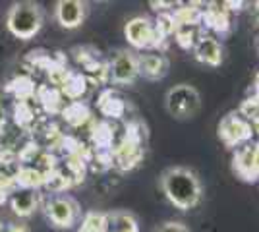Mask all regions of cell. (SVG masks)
Instances as JSON below:
<instances>
[{"instance_id":"obj_1","label":"cell","mask_w":259,"mask_h":232,"mask_svg":"<svg viewBox=\"0 0 259 232\" xmlns=\"http://www.w3.org/2000/svg\"><path fill=\"white\" fill-rule=\"evenodd\" d=\"M159 184L164 198L178 211H190L201 203L203 184L197 172L188 166H170L162 170Z\"/></svg>"},{"instance_id":"obj_2","label":"cell","mask_w":259,"mask_h":232,"mask_svg":"<svg viewBox=\"0 0 259 232\" xmlns=\"http://www.w3.org/2000/svg\"><path fill=\"white\" fill-rule=\"evenodd\" d=\"M6 27L18 39H31L43 27V10L35 2H20L14 4L6 16Z\"/></svg>"},{"instance_id":"obj_3","label":"cell","mask_w":259,"mask_h":232,"mask_svg":"<svg viewBox=\"0 0 259 232\" xmlns=\"http://www.w3.org/2000/svg\"><path fill=\"white\" fill-rule=\"evenodd\" d=\"M164 107L176 120H190L201 109V95L190 83H178L166 91Z\"/></svg>"},{"instance_id":"obj_4","label":"cell","mask_w":259,"mask_h":232,"mask_svg":"<svg viewBox=\"0 0 259 232\" xmlns=\"http://www.w3.org/2000/svg\"><path fill=\"white\" fill-rule=\"evenodd\" d=\"M47 219L56 228H72L79 221V205L68 196H54L45 203Z\"/></svg>"},{"instance_id":"obj_5","label":"cell","mask_w":259,"mask_h":232,"mask_svg":"<svg viewBox=\"0 0 259 232\" xmlns=\"http://www.w3.org/2000/svg\"><path fill=\"white\" fill-rule=\"evenodd\" d=\"M107 72L110 79L114 83H118V85H132V83H136V79L140 77V72H138V55L134 51H128V49H120L110 58Z\"/></svg>"},{"instance_id":"obj_6","label":"cell","mask_w":259,"mask_h":232,"mask_svg":"<svg viewBox=\"0 0 259 232\" xmlns=\"http://www.w3.org/2000/svg\"><path fill=\"white\" fill-rule=\"evenodd\" d=\"M124 35L134 49H155V47H159V41H161L155 22H151L145 16L132 18L124 27Z\"/></svg>"},{"instance_id":"obj_7","label":"cell","mask_w":259,"mask_h":232,"mask_svg":"<svg viewBox=\"0 0 259 232\" xmlns=\"http://www.w3.org/2000/svg\"><path fill=\"white\" fill-rule=\"evenodd\" d=\"M219 137L227 147H236L240 144H246L251 137V126L240 114L230 112L219 122Z\"/></svg>"},{"instance_id":"obj_8","label":"cell","mask_w":259,"mask_h":232,"mask_svg":"<svg viewBox=\"0 0 259 232\" xmlns=\"http://www.w3.org/2000/svg\"><path fill=\"white\" fill-rule=\"evenodd\" d=\"M234 172L253 182L259 178V145H242L234 153Z\"/></svg>"},{"instance_id":"obj_9","label":"cell","mask_w":259,"mask_h":232,"mask_svg":"<svg viewBox=\"0 0 259 232\" xmlns=\"http://www.w3.org/2000/svg\"><path fill=\"white\" fill-rule=\"evenodd\" d=\"M54 16L64 29H76L85 20V4L79 0H60L56 2Z\"/></svg>"},{"instance_id":"obj_10","label":"cell","mask_w":259,"mask_h":232,"mask_svg":"<svg viewBox=\"0 0 259 232\" xmlns=\"http://www.w3.org/2000/svg\"><path fill=\"white\" fill-rule=\"evenodd\" d=\"M223 44L217 41L211 35H201L197 39V43L194 44V56L197 62L207 64V66H221L223 64Z\"/></svg>"},{"instance_id":"obj_11","label":"cell","mask_w":259,"mask_h":232,"mask_svg":"<svg viewBox=\"0 0 259 232\" xmlns=\"http://www.w3.org/2000/svg\"><path fill=\"white\" fill-rule=\"evenodd\" d=\"M168 58L159 53H151V55H138V72L140 76H143L145 79H162L168 74Z\"/></svg>"},{"instance_id":"obj_12","label":"cell","mask_w":259,"mask_h":232,"mask_svg":"<svg viewBox=\"0 0 259 232\" xmlns=\"http://www.w3.org/2000/svg\"><path fill=\"white\" fill-rule=\"evenodd\" d=\"M41 203V194L39 190H27V188H16L10 196L12 211L18 217H29L33 215Z\"/></svg>"},{"instance_id":"obj_13","label":"cell","mask_w":259,"mask_h":232,"mask_svg":"<svg viewBox=\"0 0 259 232\" xmlns=\"http://www.w3.org/2000/svg\"><path fill=\"white\" fill-rule=\"evenodd\" d=\"M108 232H140V228L132 213L114 211V213H108Z\"/></svg>"},{"instance_id":"obj_14","label":"cell","mask_w":259,"mask_h":232,"mask_svg":"<svg viewBox=\"0 0 259 232\" xmlns=\"http://www.w3.org/2000/svg\"><path fill=\"white\" fill-rule=\"evenodd\" d=\"M60 91L64 93L68 99L76 101L85 93V77L77 72H68V76L64 77Z\"/></svg>"},{"instance_id":"obj_15","label":"cell","mask_w":259,"mask_h":232,"mask_svg":"<svg viewBox=\"0 0 259 232\" xmlns=\"http://www.w3.org/2000/svg\"><path fill=\"white\" fill-rule=\"evenodd\" d=\"M6 91L12 93L18 101H27L35 93V85H33V79L29 76H20L12 79L6 85Z\"/></svg>"},{"instance_id":"obj_16","label":"cell","mask_w":259,"mask_h":232,"mask_svg":"<svg viewBox=\"0 0 259 232\" xmlns=\"http://www.w3.org/2000/svg\"><path fill=\"white\" fill-rule=\"evenodd\" d=\"M62 114H64V120L70 126H76V128L81 126L89 118V111L81 101H72L70 105H66V109H62Z\"/></svg>"},{"instance_id":"obj_17","label":"cell","mask_w":259,"mask_h":232,"mask_svg":"<svg viewBox=\"0 0 259 232\" xmlns=\"http://www.w3.org/2000/svg\"><path fill=\"white\" fill-rule=\"evenodd\" d=\"M99 109L108 118H120L122 112H124V105L112 91H105L101 101H99Z\"/></svg>"},{"instance_id":"obj_18","label":"cell","mask_w":259,"mask_h":232,"mask_svg":"<svg viewBox=\"0 0 259 232\" xmlns=\"http://www.w3.org/2000/svg\"><path fill=\"white\" fill-rule=\"evenodd\" d=\"M79 232H108V215L105 213H87L81 221Z\"/></svg>"},{"instance_id":"obj_19","label":"cell","mask_w":259,"mask_h":232,"mask_svg":"<svg viewBox=\"0 0 259 232\" xmlns=\"http://www.w3.org/2000/svg\"><path fill=\"white\" fill-rule=\"evenodd\" d=\"M39 101L43 103V107L47 109L49 112H58L60 111V91L54 87H49V85H45V87H39Z\"/></svg>"},{"instance_id":"obj_20","label":"cell","mask_w":259,"mask_h":232,"mask_svg":"<svg viewBox=\"0 0 259 232\" xmlns=\"http://www.w3.org/2000/svg\"><path fill=\"white\" fill-rule=\"evenodd\" d=\"M205 23H209L211 27H215L217 31H225L228 27V18L225 8H209L205 14Z\"/></svg>"},{"instance_id":"obj_21","label":"cell","mask_w":259,"mask_h":232,"mask_svg":"<svg viewBox=\"0 0 259 232\" xmlns=\"http://www.w3.org/2000/svg\"><path fill=\"white\" fill-rule=\"evenodd\" d=\"M155 232H190V228L180 221H166L162 222V224H159L155 228Z\"/></svg>"},{"instance_id":"obj_22","label":"cell","mask_w":259,"mask_h":232,"mask_svg":"<svg viewBox=\"0 0 259 232\" xmlns=\"http://www.w3.org/2000/svg\"><path fill=\"white\" fill-rule=\"evenodd\" d=\"M4 232H31V230L25 224H10L8 228H4Z\"/></svg>"},{"instance_id":"obj_23","label":"cell","mask_w":259,"mask_h":232,"mask_svg":"<svg viewBox=\"0 0 259 232\" xmlns=\"http://www.w3.org/2000/svg\"><path fill=\"white\" fill-rule=\"evenodd\" d=\"M251 14H253V20H255V23L259 25V0H257V2H253V8H251Z\"/></svg>"},{"instance_id":"obj_24","label":"cell","mask_w":259,"mask_h":232,"mask_svg":"<svg viewBox=\"0 0 259 232\" xmlns=\"http://www.w3.org/2000/svg\"><path fill=\"white\" fill-rule=\"evenodd\" d=\"M8 196H10V194H8L6 190H4V188H2V186H0V205L8 201Z\"/></svg>"},{"instance_id":"obj_25","label":"cell","mask_w":259,"mask_h":232,"mask_svg":"<svg viewBox=\"0 0 259 232\" xmlns=\"http://www.w3.org/2000/svg\"><path fill=\"white\" fill-rule=\"evenodd\" d=\"M253 85H255V91L259 93V72H257V76H255V81H253Z\"/></svg>"},{"instance_id":"obj_26","label":"cell","mask_w":259,"mask_h":232,"mask_svg":"<svg viewBox=\"0 0 259 232\" xmlns=\"http://www.w3.org/2000/svg\"><path fill=\"white\" fill-rule=\"evenodd\" d=\"M0 232H4V224H2V221H0Z\"/></svg>"},{"instance_id":"obj_27","label":"cell","mask_w":259,"mask_h":232,"mask_svg":"<svg viewBox=\"0 0 259 232\" xmlns=\"http://www.w3.org/2000/svg\"><path fill=\"white\" fill-rule=\"evenodd\" d=\"M257 49H259V39H257Z\"/></svg>"}]
</instances>
